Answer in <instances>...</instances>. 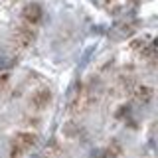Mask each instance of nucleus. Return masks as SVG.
<instances>
[{"instance_id": "obj_1", "label": "nucleus", "mask_w": 158, "mask_h": 158, "mask_svg": "<svg viewBox=\"0 0 158 158\" xmlns=\"http://www.w3.org/2000/svg\"><path fill=\"white\" fill-rule=\"evenodd\" d=\"M34 40H36V32H34V26H30V24H22V26H18L16 34H14V46L18 49H26L34 44Z\"/></svg>"}, {"instance_id": "obj_5", "label": "nucleus", "mask_w": 158, "mask_h": 158, "mask_svg": "<svg viewBox=\"0 0 158 158\" xmlns=\"http://www.w3.org/2000/svg\"><path fill=\"white\" fill-rule=\"evenodd\" d=\"M132 95L138 103H142V105H146V103L152 101V97H154V91H152V87L148 85H135L132 89Z\"/></svg>"}, {"instance_id": "obj_7", "label": "nucleus", "mask_w": 158, "mask_h": 158, "mask_svg": "<svg viewBox=\"0 0 158 158\" xmlns=\"http://www.w3.org/2000/svg\"><path fill=\"white\" fill-rule=\"evenodd\" d=\"M105 156L107 158H121L123 156V146L118 144V140H111V144L105 150Z\"/></svg>"}, {"instance_id": "obj_3", "label": "nucleus", "mask_w": 158, "mask_h": 158, "mask_svg": "<svg viewBox=\"0 0 158 158\" xmlns=\"http://www.w3.org/2000/svg\"><path fill=\"white\" fill-rule=\"evenodd\" d=\"M44 16V10L40 4L36 2H30L24 6L22 10V20H24V24H30V26H36V24H40V20H42Z\"/></svg>"}, {"instance_id": "obj_6", "label": "nucleus", "mask_w": 158, "mask_h": 158, "mask_svg": "<svg viewBox=\"0 0 158 158\" xmlns=\"http://www.w3.org/2000/svg\"><path fill=\"white\" fill-rule=\"evenodd\" d=\"M132 89H135V79H132L131 75H123V77H118V81H117V91L121 93V95L132 93Z\"/></svg>"}, {"instance_id": "obj_4", "label": "nucleus", "mask_w": 158, "mask_h": 158, "mask_svg": "<svg viewBox=\"0 0 158 158\" xmlns=\"http://www.w3.org/2000/svg\"><path fill=\"white\" fill-rule=\"evenodd\" d=\"M36 142H38V135H36V132L24 131V132H18V135L14 136V142H12V144L18 146V148H22L24 152H28L32 146H36Z\"/></svg>"}, {"instance_id": "obj_2", "label": "nucleus", "mask_w": 158, "mask_h": 158, "mask_svg": "<svg viewBox=\"0 0 158 158\" xmlns=\"http://www.w3.org/2000/svg\"><path fill=\"white\" fill-rule=\"evenodd\" d=\"M52 99H53V95L48 87H40L32 93V97H30V107H32L34 111H44V109H48L52 105Z\"/></svg>"}]
</instances>
